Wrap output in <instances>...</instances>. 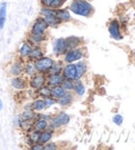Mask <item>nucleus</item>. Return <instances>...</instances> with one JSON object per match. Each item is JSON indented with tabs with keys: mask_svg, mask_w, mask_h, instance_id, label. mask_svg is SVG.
<instances>
[{
	"mask_svg": "<svg viewBox=\"0 0 135 150\" xmlns=\"http://www.w3.org/2000/svg\"><path fill=\"white\" fill-rule=\"evenodd\" d=\"M70 9L74 14L82 17H91L94 14L93 5L86 0H73Z\"/></svg>",
	"mask_w": 135,
	"mask_h": 150,
	"instance_id": "f257e3e1",
	"label": "nucleus"
},
{
	"mask_svg": "<svg viewBox=\"0 0 135 150\" xmlns=\"http://www.w3.org/2000/svg\"><path fill=\"white\" fill-rule=\"evenodd\" d=\"M54 61L51 57H47V56H42L41 59L34 61V66L37 72L41 73H48V71L51 69L53 66Z\"/></svg>",
	"mask_w": 135,
	"mask_h": 150,
	"instance_id": "f03ea898",
	"label": "nucleus"
},
{
	"mask_svg": "<svg viewBox=\"0 0 135 150\" xmlns=\"http://www.w3.org/2000/svg\"><path fill=\"white\" fill-rule=\"evenodd\" d=\"M46 76H45V73L37 72L35 74H33L32 76H30V79H29V86H30L31 89L33 90H39L40 88H42L43 86L46 84Z\"/></svg>",
	"mask_w": 135,
	"mask_h": 150,
	"instance_id": "7ed1b4c3",
	"label": "nucleus"
},
{
	"mask_svg": "<svg viewBox=\"0 0 135 150\" xmlns=\"http://www.w3.org/2000/svg\"><path fill=\"white\" fill-rule=\"evenodd\" d=\"M69 122H70V116L65 112H61L52 118L50 125H51V128H59V127L69 124Z\"/></svg>",
	"mask_w": 135,
	"mask_h": 150,
	"instance_id": "20e7f679",
	"label": "nucleus"
},
{
	"mask_svg": "<svg viewBox=\"0 0 135 150\" xmlns=\"http://www.w3.org/2000/svg\"><path fill=\"white\" fill-rule=\"evenodd\" d=\"M83 57V50L79 47L74 48V49L68 50L65 53V59L63 61L67 64L74 63L76 61H80V59Z\"/></svg>",
	"mask_w": 135,
	"mask_h": 150,
	"instance_id": "39448f33",
	"label": "nucleus"
},
{
	"mask_svg": "<svg viewBox=\"0 0 135 150\" xmlns=\"http://www.w3.org/2000/svg\"><path fill=\"white\" fill-rule=\"evenodd\" d=\"M48 27H49V26L46 23L44 18L40 17V18H37V20H35L34 23L31 26L30 35H44L47 29H48Z\"/></svg>",
	"mask_w": 135,
	"mask_h": 150,
	"instance_id": "423d86ee",
	"label": "nucleus"
},
{
	"mask_svg": "<svg viewBox=\"0 0 135 150\" xmlns=\"http://www.w3.org/2000/svg\"><path fill=\"white\" fill-rule=\"evenodd\" d=\"M108 31H109L111 38H113L114 40H122L123 37H122L121 33V25H120V22L117 20H112L110 22L109 26H108Z\"/></svg>",
	"mask_w": 135,
	"mask_h": 150,
	"instance_id": "0eeeda50",
	"label": "nucleus"
},
{
	"mask_svg": "<svg viewBox=\"0 0 135 150\" xmlns=\"http://www.w3.org/2000/svg\"><path fill=\"white\" fill-rule=\"evenodd\" d=\"M24 69H25V64L23 63V61H16L9 67V73L13 76H21L24 73Z\"/></svg>",
	"mask_w": 135,
	"mask_h": 150,
	"instance_id": "6e6552de",
	"label": "nucleus"
},
{
	"mask_svg": "<svg viewBox=\"0 0 135 150\" xmlns=\"http://www.w3.org/2000/svg\"><path fill=\"white\" fill-rule=\"evenodd\" d=\"M53 52L55 55L59 56L63 55L67 52V48H65V41L63 38L60 39H57V40L54 41L53 43Z\"/></svg>",
	"mask_w": 135,
	"mask_h": 150,
	"instance_id": "1a4fd4ad",
	"label": "nucleus"
},
{
	"mask_svg": "<svg viewBox=\"0 0 135 150\" xmlns=\"http://www.w3.org/2000/svg\"><path fill=\"white\" fill-rule=\"evenodd\" d=\"M63 78H68V79H76V65L73 63L68 64L63 69Z\"/></svg>",
	"mask_w": 135,
	"mask_h": 150,
	"instance_id": "9d476101",
	"label": "nucleus"
},
{
	"mask_svg": "<svg viewBox=\"0 0 135 150\" xmlns=\"http://www.w3.org/2000/svg\"><path fill=\"white\" fill-rule=\"evenodd\" d=\"M11 84H12V87L14 88V89L20 90V91H21V90L26 89L28 82H27V80L24 77H22V76H14L12 81H11Z\"/></svg>",
	"mask_w": 135,
	"mask_h": 150,
	"instance_id": "9b49d317",
	"label": "nucleus"
},
{
	"mask_svg": "<svg viewBox=\"0 0 135 150\" xmlns=\"http://www.w3.org/2000/svg\"><path fill=\"white\" fill-rule=\"evenodd\" d=\"M63 80V76L61 73H57V74H49V77L47 78L46 83L49 87H55V86H59L61 84Z\"/></svg>",
	"mask_w": 135,
	"mask_h": 150,
	"instance_id": "f8f14e48",
	"label": "nucleus"
},
{
	"mask_svg": "<svg viewBox=\"0 0 135 150\" xmlns=\"http://www.w3.org/2000/svg\"><path fill=\"white\" fill-rule=\"evenodd\" d=\"M31 50H32V46L30 45V43L23 42V44L20 46V48H19V50H18L19 56H20L21 59H26V57L29 56Z\"/></svg>",
	"mask_w": 135,
	"mask_h": 150,
	"instance_id": "ddd939ff",
	"label": "nucleus"
},
{
	"mask_svg": "<svg viewBox=\"0 0 135 150\" xmlns=\"http://www.w3.org/2000/svg\"><path fill=\"white\" fill-rule=\"evenodd\" d=\"M65 48L68 50L74 49V48H77L78 46H80L81 44V39L77 37H69L67 39H65Z\"/></svg>",
	"mask_w": 135,
	"mask_h": 150,
	"instance_id": "4468645a",
	"label": "nucleus"
},
{
	"mask_svg": "<svg viewBox=\"0 0 135 150\" xmlns=\"http://www.w3.org/2000/svg\"><path fill=\"white\" fill-rule=\"evenodd\" d=\"M73 99H74V97H73V94L71 93V92L65 91V93L63 94V96L59 97V98L57 99V103H58L59 105H61V106H68L69 104H71V103H72Z\"/></svg>",
	"mask_w": 135,
	"mask_h": 150,
	"instance_id": "2eb2a0df",
	"label": "nucleus"
},
{
	"mask_svg": "<svg viewBox=\"0 0 135 150\" xmlns=\"http://www.w3.org/2000/svg\"><path fill=\"white\" fill-rule=\"evenodd\" d=\"M56 17L59 21L63 22H69L71 20V15L68 9L65 8H57L56 9Z\"/></svg>",
	"mask_w": 135,
	"mask_h": 150,
	"instance_id": "dca6fc26",
	"label": "nucleus"
},
{
	"mask_svg": "<svg viewBox=\"0 0 135 150\" xmlns=\"http://www.w3.org/2000/svg\"><path fill=\"white\" fill-rule=\"evenodd\" d=\"M48 122L47 120L43 119V118H40V119L35 120L34 122L32 123V129L33 130H37V131H43L45 129L48 128Z\"/></svg>",
	"mask_w": 135,
	"mask_h": 150,
	"instance_id": "f3484780",
	"label": "nucleus"
},
{
	"mask_svg": "<svg viewBox=\"0 0 135 150\" xmlns=\"http://www.w3.org/2000/svg\"><path fill=\"white\" fill-rule=\"evenodd\" d=\"M42 56H44V52H43L42 48H41L40 46H37V45H35L34 47H32V50H31L30 54H29V56H28V59H29V61H37V59H41Z\"/></svg>",
	"mask_w": 135,
	"mask_h": 150,
	"instance_id": "a211bd4d",
	"label": "nucleus"
},
{
	"mask_svg": "<svg viewBox=\"0 0 135 150\" xmlns=\"http://www.w3.org/2000/svg\"><path fill=\"white\" fill-rule=\"evenodd\" d=\"M30 108H32L34 112H42V110H46V104H45L44 98L35 99V100L30 104Z\"/></svg>",
	"mask_w": 135,
	"mask_h": 150,
	"instance_id": "6ab92c4d",
	"label": "nucleus"
},
{
	"mask_svg": "<svg viewBox=\"0 0 135 150\" xmlns=\"http://www.w3.org/2000/svg\"><path fill=\"white\" fill-rule=\"evenodd\" d=\"M6 2L0 3V29H2L6 23Z\"/></svg>",
	"mask_w": 135,
	"mask_h": 150,
	"instance_id": "aec40b11",
	"label": "nucleus"
},
{
	"mask_svg": "<svg viewBox=\"0 0 135 150\" xmlns=\"http://www.w3.org/2000/svg\"><path fill=\"white\" fill-rule=\"evenodd\" d=\"M73 91L75 92L77 96H82L85 93V88L84 84L82 83V81H80V79H77L74 81V86H73Z\"/></svg>",
	"mask_w": 135,
	"mask_h": 150,
	"instance_id": "412c9836",
	"label": "nucleus"
},
{
	"mask_svg": "<svg viewBox=\"0 0 135 150\" xmlns=\"http://www.w3.org/2000/svg\"><path fill=\"white\" fill-rule=\"evenodd\" d=\"M53 132H52V130H43V131H41V134H40V139H39V143H41V144H46V143H48L50 140L52 139V136H53Z\"/></svg>",
	"mask_w": 135,
	"mask_h": 150,
	"instance_id": "4be33fe9",
	"label": "nucleus"
},
{
	"mask_svg": "<svg viewBox=\"0 0 135 150\" xmlns=\"http://www.w3.org/2000/svg\"><path fill=\"white\" fill-rule=\"evenodd\" d=\"M86 71V65L84 62H79L78 64H76V79H80L84 75Z\"/></svg>",
	"mask_w": 135,
	"mask_h": 150,
	"instance_id": "5701e85b",
	"label": "nucleus"
},
{
	"mask_svg": "<svg viewBox=\"0 0 135 150\" xmlns=\"http://www.w3.org/2000/svg\"><path fill=\"white\" fill-rule=\"evenodd\" d=\"M65 93V90L61 87V84L59 86H55V87L51 88V96L55 99H58L59 97H61L63 94Z\"/></svg>",
	"mask_w": 135,
	"mask_h": 150,
	"instance_id": "b1692460",
	"label": "nucleus"
},
{
	"mask_svg": "<svg viewBox=\"0 0 135 150\" xmlns=\"http://www.w3.org/2000/svg\"><path fill=\"white\" fill-rule=\"evenodd\" d=\"M43 18H44L46 23L48 24V26H50V27H57V26L61 23L56 16H46V17H43Z\"/></svg>",
	"mask_w": 135,
	"mask_h": 150,
	"instance_id": "393cba45",
	"label": "nucleus"
},
{
	"mask_svg": "<svg viewBox=\"0 0 135 150\" xmlns=\"http://www.w3.org/2000/svg\"><path fill=\"white\" fill-rule=\"evenodd\" d=\"M37 71L35 69V66L34 63H31L30 62H28V63L25 64V69H24V73H25L27 76H32L33 74H35Z\"/></svg>",
	"mask_w": 135,
	"mask_h": 150,
	"instance_id": "a878e982",
	"label": "nucleus"
},
{
	"mask_svg": "<svg viewBox=\"0 0 135 150\" xmlns=\"http://www.w3.org/2000/svg\"><path fill=\"white\" fill-rule=\"evenodd\" d=\"M37 117V114L32 108H26L23 112H22L21 118L23 120H33Z\"/></svg>",
	"mask_w": 135,
	"mask_h": 150,
	"instance_id": "bb28decb",
	"label": "nucleus"
},
{
	"mask_svg": "<svg viewBox=\"0 0 135 150\" xmlns=\"http://www.w3.org/2000/svg\"><path fill=\"white\" fill-rule=\"evenodd\" d=\"M37 94L39 95V96L43 97V98H45V97H48V96H51V88L49 87V86H43L42 88H40L39 90H37Z\"/></svg>",
	"mask_w": 135,
	"mask_h": 150,
	"instance_id": "cd10ccee",
	"label": "nucleus"
},
{
	"mask_svg": "<svg viewBox=\"0 0 135 150\" xmlns=\"http://www.w3.org/2000/svg\"><path fill=\"white\" fill-rule=\"evenodd\" d=\"M63 63L61 62H58V63H54L53 66L51 67V69H50L49 71H48V73L49 74H57V73H61V71H63Z\"/></svg>",
	"mask_w": 135,
	"mask_h": 150,
	"instance_id": "c85d7f7f",
	"label": "nucleus"
},
{
	"mask_svg": "<svg viewBox=\"0 0 135 150\" xmlns=\"http://www.w3.org/2000/svg\"><path fill=\"white\" fill-rule=\"evenodd\" d=\"M19 126L21 127L22 130L24 131H28L30 130L31 128H32V120H21V122H20V124H19Z\"/></svg>",
	"mask_w": 135,
	"mask_h": 150,
	"instance_id": "c756f323",
	"label": "nucleus"
},
{
	"mask_svg": "<svg viewBox=\"0 0 135 150\" xmlns=\"http://www.w3.org/2000/svg\"><path fill=\"white\" fill-rule=\"evenodd\" d=\"M40 134L41 131H37V130H33L31 131L28 138H29V142L31 144H34V143H39V139H40Z\"/></svg>",
	"mask_w": 135,
	"mask_h": 150,
	"instance_id": "7c9ffc66",
	"label": "nucleus"
},
{
	"mask_svg": "<svg viewBox=\"0 0 135 150\" xmlns=\"http://www.w3.org/2000/svg\"><path fill=\"white\" fill-rule=\"evenodd\" d=\"M73 86H74V80L63 78V82H61V87H63L65 91H71V90H73Z\"/></svg>",
	"mask_w": 135,
	"mask_h": 150,
	"instance_id": "2f4dec72",
	"label": "nucleus"
},
{
	"mask_svg": "<svg viewBox=\"0 0 135 150\" xmlns=\"http://www.w3.org/2000/svg\"><path fill=\"white\" fill-rule=\"evenodd\" d=\"M45 100V104H46V108H49L50 106H52L53 104H55L57 102L55 98H53L52 96H48V97H45L44 98Z\"/></svg>",
	"mask_w": 135,
	"mask_h": 150,
	"instance_id": "473e14b6",
	"label": "nucleus"
},
{
	"mask_svg": "<svg viewBox=\"0 0 135 150\" xmlns=\"http://www.w3.org/2000/svg\"><path fill=\"white\" fill-rule=\"evenodd\" d=\"M57 145L53 142H48V143L44 144V149L45 150H52V149H56Z\"/></svg>",
	"mask_w": 135,
	"mask_h": 150,
	"instance_id": "72a5a7b5",
	"label": "nucleus"
},
{
	"mask_svg": "<svg viewBox=\"0 0 135 150\" xmlns=\"http://www.w3.org/2000/svg\"><path fill=\"white\" fill-rule=\"evenodd\" d=\"M54 0H41V4L44 7H52V4H53Z\"/></svg>",
	"mask_w": 135,
	"mask_h": 150,
	"instance_id": "f704fd0d",
	"label": "nucleus"
},
{
	"mask_svg": "<svg viewBox=\"0 0 135 150\" xmlns=\"http://www.w3.org/2000/svg\"><path fill=\"white\" fill-rule=\"evenodd\" d=\"M112 121H113L117 125H122V123H123V117H122L121 115H119V114H117V115H115L113 117Z\"/></svg>",
	"mask_w": 135,
	"mask_h": 150,
	"instance_id": "c9c22d12",
	"label": "nucleus"
},
{
	"mask_svg": "<svg viewBox=\"0 0 135 150\" xmlns=\"http://www.w3.org/2000/svg\"><path fill=\"white\" fill-rule=\"evenodd\" d=\"M30 148H31V149L42 150V149H44V145H43V144H41V143H34V144H32V145L30 146Z\"/></svg>",
	"mask_w": 135,
	"mask_h": 150,
	"instance_id": "e433bc0d",
	"label": "nucleus"
},
{
	"mask_svg": "<svg viewBox=\"0 0 135 150\" xmlns=\"http://www.w3.org/2000/svg\"><path fill=\"white\" fill-rule=\"evenodd\" d=\"M2 101H1V99H0V112H1V110H2Z\"/></svg>",
	"mask_w": 135,
	"mask_h": 150,
	"instance_id": "4c0bfd02",
	"label": "nucleus"
},
{
	"mask_svg": "<svg viewBox=\"0 0 135 150\" xmlns=\"http://www.w3.org/2000/svg\"><path fill=\"white\" fill-rule=\"evenodd\" d=\"M134 56H135V51H134Z\"/></svg>",
	"mask_w": 135,
	"mask_h": 150,
	"instance_id": "58836bf2",
	"label": "nucleus"
},
{
	"mask_svg": "<svg viewBox=\"0 0 135 150\" xmlns=\"http://www.w3.org/2000/svg\"><path fill=\"white\" fill-rule=\"evenodd\" d=\"M134 4H135V1H134Z\"/></svg>",
	"mask_w": 135,
	"mask_h": 150,
	"instance_id": "ea45409f",
	"label": "nucleus"
},
{
	"mask_svg": "<svg viewBox=\"0 0 135 150\" xmlns=\"http://www.w3.org/2000/svg\"><path fill=\"white\" fill-rule=\"evenodd\" d=\"M134 17H135V15H134Z\"/></svg>",
	"mask_w": 135,
	"mask_h": 150,
	"instance_id": "a19ab883",
	"label": "nucleus"
}]
</instances>
